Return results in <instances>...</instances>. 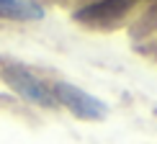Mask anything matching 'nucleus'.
<instances>
[{
    "label": "nucleus",
    "instance_id": "nucleus-1",
    "mask_svg": "<svg viewBox=\"0 0 157 144\" xmlns=\"http://www.w3.org/2000/svg\"><path fill=\"white\" fill-rule=\"evenodd\" d=\"M52 93H54L57 106H64L72 116H77V119L103 121L108 116V106L101 100V98L85 93V90H80L72 82H57V85H52Z\"/></svg>",
    "mask_w": 157,
    "mask_h": 144
},
{
    "label": "nucleus",
    "instance_id": "nucleus-2",
    "mask_svg": "<svg viewBox=\"0 0 157 144\" xmlns=\"http://www.w3.org/2000/svg\"><path fill=\"white\" fill-rule=\"evenodd\" d=\"M3 80L8 82L10 90H16L21 98L36 103V106H41V108H54L57 106L52 88H47V82H41L36 75H31L29 70H23V67H5L3 70Z\"/></svg>",
    "mask_w": 157,
    "mask_h": 144
},
{
    "label": "nucleus",
    "instance_id": "nucleus-3",
    "mask_svg": "<svg viewBox=\"0 0 157 144\" xmlns=\"http://www.w3.org/2000/svg\"><path fill=\"white\" fill-rule=\"evenodd\" d=\"M136 3L139 0H98V3H90V5H85V8L77 10L75 21L103 28V26H111V23L121 21Z\"/></svg>",
    "mask_w": 157,
    "mask_h": 144
},
{
    "label": "nucleus",
    "instance_id": "nucleus-4",
    "mask_svg": "<svg viewBox=\"0 0 157 144\" xmlns=\"http://www.w3.org/2000/svg\"><path fill=\"white\" fill-rule=\"evenodd\" d=\"M0 18L8 21H39L44 18V8L34 0H0Z\"/></svg>",
    "mask_w": 157,
    "mask_h": 144
}]
</instances>
